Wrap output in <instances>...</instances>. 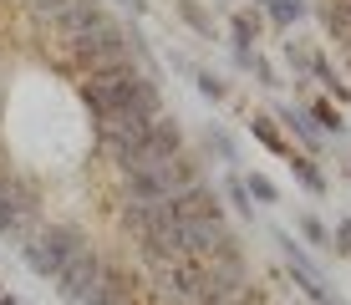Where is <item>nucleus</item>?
<instances>
[{
	"instance_id": "obj_1",
	"label": "nucleus",
	"mask_w": 351,
	"mask_h": 305,
	"mask_svg": "<svg viewBox=\"0 0 351 305\" xmlns=\"http://www.w3.org/2000/svg\"><path fill=\"white\" fill-rule=\"evenodd\" d=\"M51 21H56V31L66 36L71 56L87 66V77H92V71L117 66V61H128L132 36H128V26H117V21L107 16L102 0H66Z\"/></svg>"
},
{
	"instance_id": "obj_2",
	"label": "nucleus",
	"mask_w": 351,
	"mask_h": 305,
	"mask_svg": "<svg viewBox=\"0 0 351 305\" xmlns=\"http://www.w3.org/2000/svg\"><path fill=\"white\" fill-rule=\"evenodd\" d=\"M82 107L92 112V122H107L117 112H143V117H163V92L138 61H117L107 71H92L77 87Z\"/></svg>"
},
{
	"instance_id": "obj_3",
	"label": "nucleus",
	"mask_w": 351,
	"mask_h": 305,
	"mask_svg": "<svg viewBox=\"0 0 351 305\" xmlns=\"http://www.w3.org/2000/svg\"><path fill=\"white\" fill-rule=\"evenodd\" d=\"M82 244H87V239H82L71 224H46V229H36V234L21 244V260L31 265V275L56 280V275H62V265L82 249Z\"/></svg>"
},
{
	"instance_id": "obj_4",
	"label": "nucleus",
	"mask_w": 351,
	"mask_h": 305,
	"mask_svg": "<svg viewBox=\"0 0 351 305\" xmlns=\"http://www.w3.org/2000/svg\"><path fill=\"white\" fill-rule=\"evenodd\" d=\"M36 188L21 173H0V239L26 244L36 234Z\"/></svg>"
},
{
	"instance_id": "obj_5",
	"label": "nucleus",
	"mask_w": 351,
	"mask_h": 305,
	"mask_svg": "<svg viewBox=\"0 0 351 305\" xmlns=\"http://www.w3.org/2000/svg\"><path fill=\"white\" fill-rule=\"evenodd\" d=\"M102 270H107V260L92 249V244H82V249H77V254H71V260L62 265V275H56L51 285H56V295H62L66 305H82V300H87L92 290H97Z\"/></svg>"
},
{
	"instance_id": "obj_6",
	"label": "nucleus",
	"mask_w": 351,
	"mask_h": 305,
	"mask_svg": "<svg viewBox=\"0 0 351 305\" xmlns=\"http://www.w3.org/2000/svg\"><path fill=\"white\" fill-rule=\"evenodd\" d=\"M158 270V285H163V295L168 300H178V305H193L204 295V260H168V265H153Z\"/></svg>"
},
{
	"instance_id": "obj_7",
	"label": "nucleus",
	"mask_w": 351,
	"mask_h": 305,
	"mask_svg": "<svg viewBox=\"0 0 351 305\" xmlns=\"http://www.w3.org/2000/svg\"><path fill=\"white\" fill-rule=\"evenodd\" d=\"M128 295H132V285H128V275L123 270H112V265H107L102 270V280H97V290L82 305H128Z\"/></svg>"
},
{
	"instance_id": "obj_8",
	"label": "nucleus",
	"mask_w": 351,
	"mask_h": 305,
	"mask_svg": "<svg viewBox=\"0 0 351 305\" xmlns=\"http://www.w3.org/2000/svg\"><path fill=\"white\" fill-rule=\"evenodd\" d=\"M280 122H285L290 132H295L300 143H306V158H311V153H321V132H316V122L306 117V107H280Z\"/></svg>"
},
{
	"instance_id": "obj_9",
	"label": "nucleus",
	"mask_w": 351,
	"mask_h": 305,
	"mask_svg": "<svg viewBox=\"0 0 351 305\" xmlns=\"http://www.w3.org/2000/svg\"><path fill=\"white\" fill-rule=\"evenodd\" d=\"M321 26L336 36V41H346L351 36V0H326L321 5Z\"/></svg>"
},
{
	"instance_id": "obj_10",
	"label": "nucleus",
	"mask_w": 351,
	"mask_h": 305,
	"mask_svg": "<svg viewBox=\"0 0 351 305\" xmlns=\"http://www.w3.org/2000/svg\"><path fill=\"white\" fill-rule=\"evenodd\" d=\"M306 71H311V77H316V82H321V87L331 92V97H336V102H346V97H351V87H346V82H341V77H336V71H331V61H326L321 51H316V56L306 61Z\"/></svg>"
},
{
	"instance_id": "obj_11",
	"label": "nucleus",
	"mask_w": 351,
	"mask_h": 305,
	"mask_svg": "<svg viewBox=\"0 0 351 305\" xmlns=\"http://www.w3.org/2000/svg\"><path fill=\"white\" fill-rule=\"evenodd\" d=\"M250 132H255V138L265 143V148L270 153H280V158H290V143L280 138V127H275V117H265V112H255L250 117Z\"/></svg>"
},
{
	"instance_id": "obj_12",
	"label": "nucleus",
	"mask_w": 351,
	"mask_h": 305,
	"mask_svg": "<svg viewBox=\"0 0 351 305\" xmlns=\"http://www.w3.org/2000/svg\"><path fill=\"white\" fill-rule=\"evenodd\" d=\"M285 163H290V173H295L300 183H306V188H311V193H326V173H321V168H316V163H311V158H306V153H290V158H285Z\"/></svg>"
},
{
	"instance_id": "obj_13",
	"label": "nucleus",
	"mask_w": 351,
	"mask_h": 305,
	"mask_svg": "<svg viewBox=\"0 0 351 305\" xmlns=\"http://www.w3.org/2000/svg\"><path fill=\"white\" fill-rule=\"evenodd\" d=\"M229 36H234V51H250L260 36V16H250V10H239L234 21H229Z\"/></svg>"
},
{
	"instance_id": "obj_14",
	"label": "nucleus",
	"mask_w": 351,
	"mask_h": 305,
	"mask_svg": "<svg viewBox=\"0 0 351 305\" xmlns=\"http://www.w3.org/2000/svg\"><path fill=\"white\" fill-rule=\"evenodd\" d=\"M193 87L209 97V102H224V97H229V82L219 77V71H204V66H193Z\"/></svg>"
},
{
	"instance_id": "obj_15",
	"label": "nucleus",
	"mask_w": 351,
	"mask_h": 305,
	"mask_svg": "<svg viewBox=\"0 0 351 305\" xmlns=\"http://www.w3.org/2000/svg\"><path fill=\"white\" fill-rule=\"evenodd\" d=\"M239 183H245L250 199H260V204H280V188H275V178H265V173H245Z\"/></svg>"
},
{
	"instance_id": "obj_16",
	"label": "nucleus",
	"mask_w": 351,
	"mask_h": 305,
	"mask_svg": "<svg viewBox=\"0 0 351 305\" xmlns=\"http://www.w3.org/2000/svg\"><path fill=\"white\" fill-rule=\"evenodd\" d=\"M306 117H316V122H321V132H341V127H346V122H341V107L321 102V97H316V102L306 107Z\"/></svg>"
},
{
	"instance_id": "obj_17",
	"label": "nucleus",
	"mask_w": 351,
	"mask_h": 305,
	"mask_svg": "<svg viewBox=\"0 0 351 305\" xmlns=\"http://www.w3.org/2000/svg\"><path fill=\"white\" fill-rule=\"evenodd\" d=\"M295 229H300V234H306L311 244H316V249H331V229H326L316 214H300V219H295Z\"/></svg>"
},
{
	"instance_id": "obj_18",
	"label": "nucleus",
	"mask_w": 351,
	"mask_h": 305,
	"mask_svg": "<svg viewBox=\"0 0 351 305\" xmlns=\"http://www.w3.org/2000/svg\"><path fill=\"white\" fill-rule=\"evenodd\" d=\"M173 10H178V16H184V21H189V26L199 31V36H209V41H214V21L204 16V10L193 5V0H173Z\"/></svg>"
},
{
	"instance_id": "obj_19",
	"label": "nucleus",
	"mask_w": 351,
	"mask_h": 305,
	"mask_svg": "<svg viewBox=\"0 0 351 305\" xmlns=\"http://www.w3.org/2000/svg\"><path fill=\"white\" fill-rule=\"evenodd\" d=\"M209 148L224 158V163H239V148H234V138H229L224 127H209Z\"/></svg>"
},
{
	"instance_id": "obj_20",
	"label": "nucleus",
	"mask_w": 351,
	"mask_h": 305,
	"mask_svg": "<svg viewBox=\"0 0 351 305\" xmlns=\"http://www.w3.org/2000/svg\"><path fill=\"white\" fill-rule=\"evenodd\" d=\"M224 199L234 204L239 214H255V199H250V193H245V183H239V178H229V183H224Z\"/></svg>"
},
{
	"instance_id": "obj_21",
	"label": "nucleus",
	"mask_w": 351,
	"mask_h": 305,
	"mask_svg": "<svg viewBox=\"0 0 351 305\" xmlns=\"http://www.w3.org/2000/svg\"><path fill=\"white\" fill-rule=\"evenodd\" d=\"M193 305H239V300H193Z\"/></svg>"
},
{
	"instance_id": "obj_22",
	"label": "nucleus",
	"mask_w": 351,
	"mask_h": 305,
	"mask_svg": "<svg viewBox=\"0 0 351 305\" xmlns=\"http://www.w3.org/2000/svg\"><path fill=\"white\" fill-rule=\"evenodd\" d=\"M341 56H346V66H351V36H346V41H341Z\"/></svg>"
},
{
	"instance_id": "obj_23",
	"label": "nucleus",
	"mask_w": 351,
	"mask_h": 305,
	"mask_svg": "<svg viewBox=\"0 0 351 305\" xmlns=\"http://www.w3.org/2000/svg\"><path fill=\"white\" fill-rule=\"evenodd\" d=\"M0 305H21V300H16V295H0Z\"/></svg>"
},
{
	"instance_id": "obj_24",
	"label": "nucleus",
	"mask_w": 351,
	"mask_h": 305,
	"mask_svg": "<svg viewBox=\"0 0 351 305\" xmlns=\"http://www.w3.org/2000/svg\"><path fill=\"white\" fill-rule=\"evenodd\" d=\"M123 5H132V10H143V0H123Z\"/></svg>"
},
{
	"instance_id": "obj_25",
	"label": "nucleus",
	"mask_w": 351,
	"mask_h": 305,
	"mask_svg": "<svg viewBox=\"0 0 351 305\" xmlns=\"http://www.w3.org/2000/svg\"><path fill=\"white\" fill-rule=\"evenodd\" d=\"M346 173H351V158H346Z\"/></svg>"
}]
</instances>
